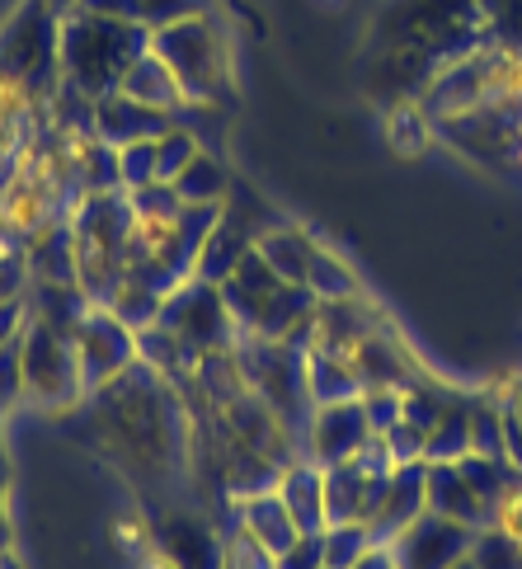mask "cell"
<instances>
[{
	"instance_id": "1",
	"label": "cell",
	"mask_w": 522,
	"mask_h": 569,
	"mask_svg": "<svg viewBox=\"0 0 522 569\" xmlns=\"http://www.w3.org/2000/svg\"><path fill=\"white\" fill-rule=\"evenodd\" d=\"M485 43H494V38L475 0H391L372 33L377 67L391 71L400 104H419V99H410L405 76H414V94H424L429 80L448 62Z\"/></svg>"
},
{
	"instance_id": "2",
	"label": "cell",
	"mask_w": 522,
	"mask_h": 569,
	"mask_svg": "<svg viewBox=\"0 0 522 569\" xmlns=\"http://www.w3.org/2000/svg\"><path fill=\"white\" fill-rule=\"evenodd\" d=\"M147 48H151V29L142 19L94 14L80 6L62 14V80L76 94H86L90 104L123 90V76Z\"/></svg>"
},
{
	"instance_id": "3",
	"label": "cell",
	"mask_w": 522,
	"mask_h": 569,
	"mask_svg": "<svg viewBox=\"0 0 522 569\" xmlns=\"http://www.w3.org/2000/svg\"><path fill=\"white\" fill-rule=\"evenodd\" d=\"M71 240H76V282L90 297V307H109L118 282L128 278L137 217L128 193H90L71 208Z\"/></svg>"
},
{
	"instance_id": "4",
	"label": "cell",
	"mask_w": 522,
	"mask_h": 569,
	"mask_svg": "<svg viewBox=\"0 0 522 569\" xmlns=\"http://www.w3.org/2000/svg\"><path fill=\"white\" fill-rule=\"evenodd\" d=\"M151 52L174 71L189 104L222 109V99L231 94V67H227V38L212 24V14L174 19L165 29H151Z\"/></svg>"
},
{
	"instance_id": "5",
	"label": "cell",
	"mask_w": 522,
	"mask_h": 569,
	"mask_svg": "<svg viewBox=\"0 0 522 569\" xmlns=\"http://www.w3.org/2000/svg\"><path fill=\"white\" fill-rule=\"evenodd\" d=\"M235 362L245 386L269 405V410L288 423V429H307L311 419V391H307V349L288 339H240Z\"/></svg>"
},
{
	"instance_id": "6",
	"label": "cell",
	"mask_w": 522,
	"mask_h": 569,
	"mask_svg": "<svg viewBox=\"0 0 522 569\" xmlns=\"http://www.w3.org/2000/svg\"><path fill=\"white\" fill-rule=\"evenodd\" d=\"M160 330H170L189 353L208 358V353H231L240 343V325L222 297V282L208 278H189L165 297L160 307Z\"/></svg>"
},
{
	"instance_id": "7",
	"label": "cell",
	"mask_w": 522,
	"mask_h": 569,
	"mask_svg": "<svg viewBox=\"0 0 522 569\" xmlns=\"http://www.w3.org/2000/svg\"><path fill=\"white\" fill-rule=\"evenodd\" d=\"M24 400L38 410H67L86 396V381H80V358L71 335L52 330L48 320H29L24 330Z\"/></svg>"
},
{
	"instance_id": "8",
	"label": "cell",
	"mask_w": 522,
	"mask_h": 569,
	"mask_svg": "<svg viewBox=\"0 0 522 569\" xmlns=\"http://www.w3.org/2000/svg\"><path fill=\"white\" fill-rule=\"evenodd\" d=\"M71 343H76V358H80V381H86V391H99V386L118 381L137 358H142L137 330L118 320L109 307H90L86 320L76 325Z\"/></svg>"
},
{
	"instance_id": "9",
	"label": "cell",
	"mask_w": 522,
	"mask_h": 569,
	"mask_svg": "<svg viewBox=\"0 0 522 569\" xmlns=\"http://www.w3.org/2000/svg\"><path fill=\"white\" fill-rule=\"evenodd\" d=\"M372 442V419L363 396L358 400H334V405H315L307 429H301V457L315 466H339L353 461L363 447Z\"/></svg>"
},
{
	"instance_id": "10",
	"label": "cell",
	"mask_w": 522,
	"mask_h": 569,
	"mask_svg": "<svg viewBox=\"0 0 522 569\" xmlns=\"http://www.w3.org/2000/svg\"><path fill=\"white\" fill-rule=\"evenodd\" d=\"M471 541H475V527L452 522L429 508L424 518H414L405 532L391 541V551H395L400 569H452L456 560L471 556Z\"/></svg>"
},
{
	"instance_id": "11",
	"label": "cell",
	"mask_w": 522,
	"mask_h": 569,
	"mask_svg": "<svg viewBox=\"0 0 522 569\" xmlns=\"http://www.w3.org/2000/svg\"><path fill=\"white\" fill-rule=\"evenodd\" d=\"M429 513V461H414V466H395L381 485V499L368 518V532L377 546H391L414 518Z\"/></svg>"
},
{
	"instance_id": "12",
	"label": "cell",
	"mask_w": 522,
	"mask_h": 569,
	"mask_svg": "<svg viewBox=\"0 0 522 569\" xmlns=\"http://www.w3.org/2000/svg\"><path fill=\"white\" fill-rule=\"evenodd\" d=\"M170 128H174V113H160V109L142 104V99H132L123 90H113V94L90 104V132L113 151L132 147V141H160Z\"/></svg>"
},
{
	"instance_id": "13",
	"label": "cell",
	"mask_w": 522,
	"mask_h": 569,
	"mask_svg": "<svg viewBox=\"0 0 522 569\" xmlns=\"http://www.w3.org/2000/svg\"><path fill=\"white\" fill-rule=\"evenodd\" d=\"M377 307L368 297H344V301H315V320H311V343L307 349L320 353H339L353 358V349L368 335H377Z\"/></svg>"
},
{
	"instance_id": "14",
	"label": "cell",
	"mask_w": 522,
	"mask_h": 569,
	"mask_svg": "<svg viewBox=\"0 0 522 569\" xmlns=\"http://www.w3.org/2000/svg\"><path fill=\"white\" fill-rule=\"evenodd\" d=\"M387 476L391 471H372L363 457L325 466V513H330V527L334 522H368L377 499H381V485H387Z\"/></svg>"
},
{
	"instance_id": "15",
	"label": "cell",
	"mask_w": 522,
	"mask_h": 569,
	"mask_svg": "<svg viewBox=\"0 0 522 569\" xmlns=\"http://www.w3.org/2000/svg\"><path fill=\"white\" fill-rule=\"evenodd\" d=\"M429 508L452 518V522L475 527V532L494 522L490 503L475 495V485L466 480V471H461V461H429Z\"/></svg>"
},
{
	"instance_id": "16",
	"label": "cell",
	"mask_w": 522,
	"mask_h": 569,
	"mask_svg": "<svg viewBox=\"0 0 522 569\" xmlns=\"http://www.w3.org/2000/svg\"><path fill=\"white\" fill-rule=\"evenodd\" d=\"M235 522L245 527V532L259 546H269L273 556H283L288 546L301 537V527L292 518V508L283 503V495H278V485H273V490H259V495L235 499Z\"/></svg>"
},
{
	"instance_id": "17",
	"label": "cell",
	"mask_w": 522,
	"mask_h": 569,
	"mask_svg": "<svg viewBox=\"0 0 522 569\" xmlns=\"http://www.w3.org/2000/svg\"><path fill=\"white\" fill-rule=\"evenodd\" d=\"M278 495L283 503L292 508V518L301 532H325L330 527V513H325V466L315 461H292L283 466V476H278Z\"/></svg>"
},
{
	"instance_id": "18",
	"label": "cell",
	"mask_w": 522,
	"mask_h": 569,
	"mask_svg": "<svg viewBox=\"0 0 522 569\" xmlns=\"http://www.w3.org/2000/svg\"><path fill=\"white\" fill-rule=\"evenodd\" d=\"M353 368H358V381H363V391H387V386H414L410 381V353L400 349L391 335H368L363 343L353 349Z\"/></svg>"
},
{
	"instance_id": "19",
	"label": "cell",
	"mask_w": 522,
	"mask_h": 569,
	"mask_svg": "<svg viewBox=\"0 0 522 569\" xmlns=\"http://www.w3.org/2000/svg\"><path fill=\"white\" fill-rule=\"evenodd\" d=\"M259 254H264V263L278 273V278H288V282H301L307 288V273H311V263L320 254V246L307 236V231H297V227H269L264 236H259Z\"/></svg>"
},
{
	"instance_id": "20",
	"label": "cell",
	"mask_w": 522,
	"mask_h": 569,
	"mask_svg": "<svg viewBox=\"0 0 522 569\" xmlns=\"http://www.w3.org/2000/svg\"><path fill=\"white\" fill-rule=\"evenodd\" d=\"M123 94H132V99H142V104H151V109H160V113H179L189 104L184 99V90H179V80H174V71L160 62V57L147 48L142 57L132 62V71L123 76Z\"/></svg>"
},
{
	"instance_id": "21",
	"label": "cell",
	"mask_w": 522,
	"mask_h": 569,
	"mask_svg": "<svg viewBox=\"0 0 522 569\" xmlns=\"http://www.w3.org/2000/svg\"><path fill=\"white\" fill-rule=\"evenodd\" d=\"M307 391H311V405H334V400L363 396V381H358L353 358L307 349Z\"/></svg>"
},
{
	"instance_id": "22",
	"label": "cell",
	"mask_w": 522,
	"mask_h": 569,
	"mask_svg": "<svg viewBox=\"0 0 522 569\" xmlns=\"http://www.w3.org/2000/svg\"><path fill=\"white\" fill-rule=\"evenodd\" d=\"M174 193L189 202V208H222V202L231 198V174L222 166V156L212 151H198L189 160V170L174 179Z\"/></svg>"
},
{
	"instance_id": "23",
	"label": "cell",
	"mask_w": 522,
	"mask_h": 569,
	"mask_svg": "<svg viewBox=\"0 0 522 569\" xmlns=\"http://www.w3.org/2000/svg\"><path fill=\"white\" fill-rule=\"evenodd\" d=\"M307 288L315 292V301H344V297H363V282L353 278V269L339 254H330L320 246L311 273H307Z\"/></svg>"
},
{
	"instance_id": "24",
	"label": "cell",
	"mask_w": 522,
	"mask_h": 569,
	"mask_svg": "<svg viewBox=\"0 0 522 569\" xmlns=\"http://www.w3.org/2000/svg\"><path fill=\"white\" fill-rule=\"evenodd\" d=\"M461 457H471V410L461 400H452L448 415L438 419V429L429 433L424 461H461Z\"/></svg>"
},
{
	"instance_id": "25",
	"label": "cell",
	"mask_w": 522,
	"mask_h": 569,
	"mask_svg": "<svg viewBox=\"0 0 522 569\" xmlns=\"http://www.w3.org/2000/svg\"><path fill=\"white\" fill-rule=\"evenodd\" d=\"M471 560L480 569H522V537L504 522L480 527L475 541H471Z\"/></svg>"
},
{
	"instance_id": "26",
	"label": "cell",
	"mask_w": 522,
	"mask_h": 569,
	"mask_svg": "<svg viewBox=\"0 0 522 569\" xmlns=\"http://www.w3.org/2000/svg\"><path fill=\"white\" fill-rule=\"evenodd\" d=\"M198 151H208V147L174 118V128L155 141V179H160V184H174V179L189 170V160H193Z\"/></svg>"
},
{
	"instance_id": "27",
	"label": "cell",
	"mask_w": 522,
	"mask_h": 569,
	"mask_svg": "<svg viewBox=\"0 0 522 569\" xmlns=\"http://www.w3.org/2000/svg\"><path fill=\"white\" fill-rule=\"evenodd\" d=\"M372 546L377 541L368 532V522H334V527H325V565L330 569H353L372 551Z\"/></svg>"
},
{
	"instance_id": "28",
	"label": "cell",
	"mask_w": 522,
	"mask_h": 569,
	"mask_svg": "<svg viewBox=\"0 0 522 569\" xmlns=\"http://www.w3.org/2000/svg\"><path fill=\"white\" fill-rule=\"evenodd\" d=\"M222 569H278V556L269 551V546H259L245 527L235 522L222 537Z\"/></svg>"
},
{
	"instance_id": "29",
	"label": "cell",
	"mask_w": 522,
	"mask_h": 569,
	"mask_svg": "<svg viewBox=\"0 0 522 569\" xmlns=\"http://www.w3.org/2000/svg\"><path fill=\"white\" fill-rule=\"evenodd\" d=\"M490 24V38L513 52H522V0H475Z\"/></svg>"
},
{
	"instance_id": "30",
	"label": "cell",
	"mask_w": 522,
	"mask_h": 569,
	"mask_svg": "<svg viewBox=\"0 0 522 569\" xmlns=\"http://www.w3.org/2000/svg\"><path fill=\"white\" fill-rule=\"evenodd\" d=\"M118 179H123V193L155 184V141H132L118 151Z\"/></svg>"
},
{
	"instance_id": "31",
	"label": "cell",
	"mask_w": 522,
	"mask_h": 569,
	"mask_svg": "<svg viewBox=\"0 0 522 569\" xmlns=\"http://www.w3.org/2000/svg\"><path fill=\"white\" fill-rule=\"evenodd\" d=\"M24 339H14L0 349V415H10L19 400H24Z\"/></svg>"
},
{
	"instance_id": "32",
	"label": "cell",
	"mask_w": 522,
	"mask_h": 569,
	"mask_svg": "<svg viewBox=\"0 0 522 569\" xmlns=\"http://www.w3.org/2000/svg\"><path fill=\"white\" fill-rule=\"evenodd\" d=\"M137 14H142L147 29H165L174 19L208 14V0H137Z\"/></svg>"
},
{
	"instance_id": "33",
	"label": "cell",
	"mask_w": 522,
	"mask_h": 569,
	"mask_svg": "<svg viewBox=\"0 0 522 569\" xmlns=\"http://www.w3.org/2000/svg\"><path fill=\"white\" fill-rule=\"evenodd\" d=\"M363 405H368L372 433H387V429L400 423V415H405V391H400V386H387V391H363Z\"/></svg>"
},
{
	"instance_id": "34",
	"label": "cell",
	"mask_w": 522,
	"mask_h": 569,
	"mask_svg": "<svg viewBox=\"0 0 522 569\" xmlns=\"http://www.w3.org/2000/svg\"><path fill=\"white\" fill-rule=\"evenodd\" d=\"M320 565H325V532H301L278 556V569H320Z\"/></svg>"
},
{
	"instance_id": "35",
	"label": "cell",
	"mask_w": 522,
	"mask_h": 569,
	"mask_svg": "<svg viewBox=\"0 0 522 569\" xmlns=\"http://www.w3.org/2000/svg\"><path fill=\"white\" fill-rule=\"evenodd\" d=\"M24 292H29V263H24V254L0 250V301L24 297Z\"/></svg>"
},
{
	"instance_id": "36",
	"label": "cell",
	"mask_w": 522,
	"mask_h": 569,
	"mask_svg": "<svg viewBox=\"0 0 522 569\" xmlns=\"http://www.w3.org/2000/svg\"><path fill=\"white\" fill-rule=\"evenodd\" d=\"M353 569H400V565H395V551H391V546H372V551L358 560Z\"/></svg>"
},
{
	"instance_id": "37",
	"label": "cell",
	"mask_w": 522,
	"mask_h": 569,
	"mask_svg": "<svg viewBox=\"0 0 522 569\" xmlns=\"http://www.w3.org/2000/svg\"><path fill=\"white\" fill-rule=\"evenodd\" d=\"M452 569H480V565H475V560H471V556H466V560H456V565H452Z\"/></svg>"
},
{
	"instance_id": "38",
	"label": "cell",
	"mask_w": 522,
	"mask_h": 569,
	"mask_svg": "<svg viewBox=\"0 0 522 569\" xmlns=\"http://www.w3.org/2000/svg\"><path fill=\"white\" fill-rule=\"evenodd\" d=\"M320 569H330V565H320Z\"/></svg>"
}]
</instances>
